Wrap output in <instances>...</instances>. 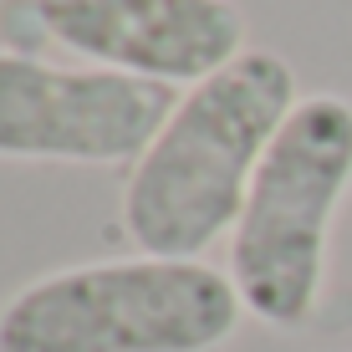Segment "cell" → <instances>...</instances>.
Masks as SVG:
<instances>
[{"label": "cell", "mask_w": 352, "mask_h": 352, "mask_svg": "<svg viewBox=\"0 0 352 352\" xmlns=\"http://www.w3.org/2000/svg\"><path fill=\"white\" fill-rule=\"evenodd\" d=\"M245 322L230 271L123 256L67 265L0 307V352H214Z\"/></svg>", "instance_id": "7a4b0ae2"}, {"label": "cell", "mask_w": 352, "mask_h": 352, "mask_svg": "<svg viewBox=\"0 0 352 352\" xmlns=\"http://www.w3.org/2000/svg\"><path fill=\"white\" fill-rule=\"evenodd\" d=\"M179 87L107 67H56L0 46V159L21 164H138L174 113Z\"/></svg>", "instance_id": "277c9868"}, {"label": "cell", "mask_w": 352, "mask_h": 352, "mask_svg": "<svg viewBox=\"0 0 352 352\" xmlns=\"http://www.w3.org/2000/svg\"><path fill=\"white\" fill-rule=\"evenodd\" d=\"M31 10L77 62L179 92L250 52L235 0H31Z\"/></svg>", "instance_id": "5b68a950"}, {"label": "cell", "mask_w": 352, "mask_h": 352, "mask_svg": "<svg viewBox=\"0 0 352 352\" xmlns=\"http://www.w3.org/2000/svg\"><path fill=\"white\" fill-rule=\"evenodd\" d=\"M352 194V97L307 92L265 148L230 230V281L245 317L301 327L327 286L332 220Z\"/></svg>", "instance_id": "3957f363"}, {"label": "cell", "mask_w": 352, "mask_h": 352, "mask_svg": "<svg viewBox=\"0 0 352 352\" xmlns=\"http://www.w3.org/2000/svg\"><path fill=\"white\" fill-rule=\"evenodd\" d=\"M296 102L301 87L291 62L261 46L179 92L159 138L123 184V230L133 250L204 261L210 245L230 240L265 148Z\"/></svg>", "instance_id": "6da1fadb"}]
</instances>
